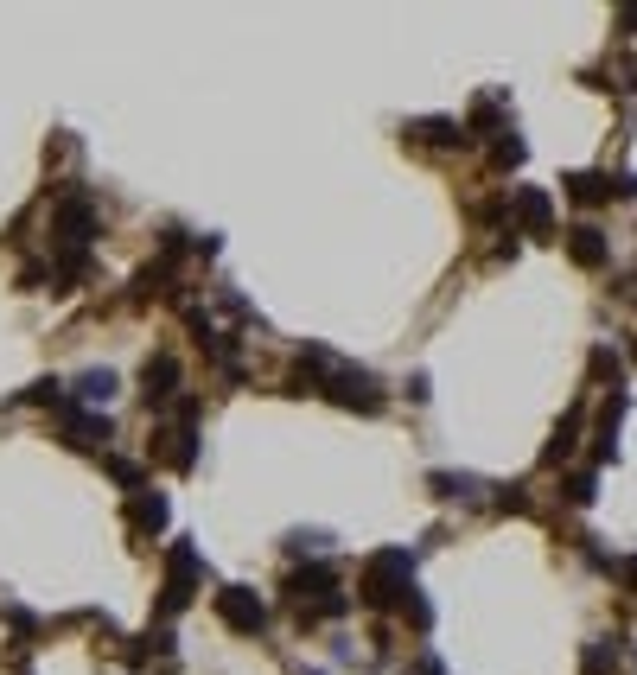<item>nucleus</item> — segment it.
Returning <instances> with one entry per match:
<instances>
[{"mask_svg":"<svg viewBox=\"0 0 637 675\" xmlns=\"http://www.w3.org/2000/svg\"><path fill=\"white\" fill-rule=\"evenodd\" d=\"M408 586H415V555H408V548H383V555L364 561L357 599H364V605H402Z\"/></svg>","mask_w":637,"mask_h":675,"instance_id":"obj_1","label":"nucleus"},{"mask_svg":"<svg viewBox=\"0 0 637 675\" xmlns=\"http://www.w3.org/2000/svg\"><path fill=\"white\" fill-rule=\"evenodd\" d=\"M319 395H332L338 408H357V414H376V408H383V389H376V376L357 370V363H338V357L325 363Z\"/></svg>","mask_w":637,"mask_h":675,"instance_id":"obj_2","label":"nucleus"},{"mask_svg":"<svg viewBox=\"0 0 637 675\" xmlns=\"http://www.w3.org/2000/svg\"><path fill=\"white\" fill-rule=\"evenodd\" d=\"M51 236H58V249H90L96 236V204L83 192H64L58 204H51Z\"/></svg>","mask_w":637,"mask_h":675,"instance_id":"obj_3","label":"nucleus"},{"mask_svg":"<svg viewBox=\"0 0 637 675\" xmlns=\"http://www.w3.org/2000/svg\"><path fill=\"white\" fill-rule=\"evenodd\" d=\"M287 593H294V605L300 612H344V593H338V574L332 567H300L294 580H287Z\"/></svg>","mask_w":637,"mask_h":675,"instance_id":"obj_4","label":"nucleus"},{"mask_svg":"<svg viewBox=\"0 0 637 675\" xmlns=\"http://www.w3.org/2000/svg\"><path fill=\"white\" fill-rule=\"evenodd\" d=\"M198 593V548L192 542H179L166 555V586H160V612H185Z\"/></svg>","mask_w":637,"mask_h":675,"instance_id":"obj_5","label":"nucleus"},{"mask_svg":"<svg viewBox=\"0 0 637 675\" xmlns=\"http://www.w3.org/2000/svg\"><path fill=\"white\" fill-rule=\"evenodd\" d=\"M217 618L230 631H243V637H255V631H268V605L249 593V586H223L217 593Z\"/></svg>","mask_w":637,"mask_h":675,"instance_id":"obj_6","label":"nucleus"},{"mask_svg":"<svg viewBox=\"0 0 637 675\" xmlns=\"http://www.w3.org/2000/svg\"><path fill=\"white\" fill-rule=\"evenodd\" d=\"M510 211H516V223H523L529 236H548V230H555V204H548V192H536V185H516V192H510Z\"/></svg>","mask_w":637,"mask_h":675,"instance_id":"obj_7","label":"nucleus"},{"mask_svg":"<svg viewBox=\"0 0 637 675\" xmlns=\"http://www.w3.org/2000/svg\"><path fill=\"white\" fill-rule=\"evenodd\" d=\"M567 255H574L580 268H606L612 262V242H606L599 223H574V230H567Z\"/></svg>","mask_w":637,"mask_h":675,"instance_id":"obj_8","label":"nucleus"},{"mask_svg":"<svg viewBox=\"0 0 637 675\" xmlns=\"http://www.w3.org/2000/svg\"><path fill=\"white\" fill-rule=\"evenodd\" d=\"M128 529H134V542H153V535L166 529V497L134 491V497H128Z\"/></svg>","mask_w":637,"mask_h":675,"instance_id":"obj_9","label":"nucleus"},{"mask_svg":"<svg viewBox=\"0 0 637 675\" xmlns=\"http://www.w3.org/2000/svg\"><path fill=\"white\" fill-rule=\"evenodd\" d=\"M64 434H71V446H83V453H96V446H109V414L64 408Z\"/></svg>","mask_w":637,"mask_h":675,"instance_id":"obj_10","label":"nucleus"},{"mask_svg":"<svg viewBox=\"0 0 637 675\" xmlns=\"http://www.w3.org/2000/svg\"><path fill=\"white\" fill-rule=\"evenodd\" d=\"M172 389H179V363H172L166 351H160V357H147V370H141V395H147V408H153V402H166Z\"/></svg>","mask_w":637,"mask_h":675,"instance_id":"obj_11","label":"nucleus"},{"mask_svg":"<svg viewBox=\"0 0 637 675\" xmlns=\"http://www.w3.org/2000/svg\"><path fill=\"white\" fill-rule=\"evenodd\" d=\"M109 395H115V370H83L77 376V402L83 408H102Z\"/></svg>","mask_w":637,"mask_h":675,"instance_id":"obj_12","label":"nucleus"},{"mask_svg":"<svg viewBox=\"0 0 637 675\" xmlns=\"http://www.w3.org/2000/svg\"><path fill=\"white\" fill-rule=\"evenodd\" d=\"M618 644H625V637H593V644H587V663H580V669H587V675H612L618 656H625Z\"/></svg>","mask_w":637,"mask_h":675,"instance_id":"obj_13","label":"nucleus"},{"mask_svg":"<svg viewBox=\"0 0 637 675\" xmlns=\"http://www.w3.org/2000/svg\"><path fill=\"white\" fill-rule=\"evenodd\" d=\"M574 446H580V408H567V421L555 427V440H548V453H542V459H548V465H561L567 453H574Z\"/></svg>","mask_w":637,"mask_h":675,"instance_id":"obj_14","label":"nucleus"},{"mask_svg":"<svg viewBox=\"0 0 637 675\" xmlns=\"http://www.w3.org/2000/svg\"><path fill=\"white\" fill-rule=\"evenodd\" d=\"M415 141H434V147H453V141H466V128H459V121H446V115H434V121H415Z\"/></svg>","mask_w":637,"mask_h":675,"instance_id":"obj_15","label":"nucleus"},{"mask_svg":"<svg viewBox=\"0 0 637 675\" xmlns=\"http://www.w3.org/2000/svg\"><path fill=\"white\" fill-rule=\"evenodd\" d=\"M427 484H434L440 497H478V478H466V472H434Z\"/></svg>","mask_w":637,"mask_h":675,"instance_id":"obj_16","label":"nucleus"},{"mask_svg":"<svg viewBox=\"0 0 637 675\" xmlns=\"http://www.w3.org/2000/svg\"><path fill=\"white\" fill-rule=\"evenodd\" d=\"M402 618H408L415 631H427V625H434V605H427V599L415 593V586H408V593H402Z\"/></svg>","mask_w":637,"mask_h":675,"instance_id":"obj_17","label":"nucleus"},{"mask_svg":"<svg viewBox=\"0 0 637 675\" xmlns=\"http://www.w3.org/2000/svg\"><path fill=\"white\" fill-rule=\"evenodd\" d=\"M561 491H567V504H580V510H587V504H593V472H574V478L561 484Z\"/></svg>","mask_w":637,"mask_h":675,"instance_id":"obj_18","label":"nucleus"},{"mask_svg":"<svg viewBox=\"0 0 637 675\" xmlns=\"http://www.w3.org/2000/svg\"><path fill=\"white\" fill-rule=\"evenodd\" d=\"M491 160H497V166H523V141H516V134L504 128V141L491 147Z\"/></svg>","mask_w":637,"mask_h":675,"instance_id":"obj_19","label":"nucleus"},{"mask_svg":"<svg viewBox=\"0 0 637 675\" xmlns=\"http://www.w3.org/2000/svg\"><path fill=\"white\" fill-rule=\"evenodd\" d=\"M593 376H612V383H618V357L606 351V344H599V351H593Z\"/></svg>","mask_w":637,"mask_h":675,"instance_id":"obj_20","label":"nucleus"},{"mask_svg":"<svg viewBox=\"0 0 637 675\" xmlns=\"http://www.w3.org/2000/svg\"><path fill=\"white\" fill-rule=\"evenodd\" d=\"M529 497H523V484H504V497H497V510H523Z\"/></svg>","mask_w":637,"mask_h":675,"instance_id":"obj_21","label":"nucleus"},{"mask_svg":"<svg viewBox=\"0 0 637 675\" xmlns=\"http://www.w3.org/2000/svg\"><path fill=\"white\" fill-rule=\"evenodd\" d=\"M109 472L122 478V484H141V465H128V459H109Z\"/></svg>","mask_w":637,"mask_h":675,"instance_id":"obj_22","label":"nucleus"},{"mask_svg":"<svg viewBox=\"0 0 637 675\" xmlns=\"http://www.w3.org/2000/svg\"><path fill=\"white\" fill-rule=\"evenodd\" d=\"M618 574H625V580H631V586H637V561H625V567H618Z\"/></svg>","mask_w":637,"mask_h":675,"instance_id":"obj_23","label":"nucleus"}]
</instances>
